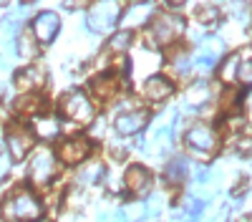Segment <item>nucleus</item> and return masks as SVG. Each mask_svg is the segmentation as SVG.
Returning <instances> with one entry per match:
<instances>
[{"instance_id":"f257e3e1","label":"nucleus","mask_w":252,"mask_h":222,"mask_svg":"<svg viewBox=\"0 0 252 222\" xmlns=\"http://www.w3.org/2000/svg\"><path fill=\"white\" fill-rule=\"evenodd\" d=\"M0 210L8 222H38L43 215V205L31 190H15Z\"/></svg>"},{"instance_id":"f03ea898","label":"nucleus","mask_w":252,"mask_h":222,"mask_svg":"<svg viewBox=\"0 0 252 222\" xmlns=\"http://www.w3.org/2000/svg\"><path fill=\"white\" fill-rule=\"evenodd\" d=\"M184 144L194 157L207 159L220 149V134L212 124H207V121H194V124L184 131Z\"/></svg>"},{"instance_id":"7ed1b4c3","label":"nucleus","mask_w":252,"mask_h":222,"mask_svg":"<svg viewBox=\"0 0 252 222\" xmlns=\"http://www.w3.org/2000/svg\"><path fill=\"white\" fill-rule=\"evenodd\" d=\"M184 18L174 15V13H159L152 20L149 28V43L152 46H172L174 40H179V35L184 33Z\"/></svg>"},{"instance_id":"20e7f679","label":"nucleus","mask_w":252,"mask_h":222,"mask_svg":"<svg viewBox=\"0 0 252 222\" xmlns=\"http://www.w3.org/2000/svg\"><path fill=\"white\" fill-rule=\"evenodd\" d=\"M58 169V159L48 147H35L31 152V161H28V177L33 179V185H48L56 177Z\"/></svg>"},{"instance_id":"39448f33","label":"nucleus","mask_w":252,"mask_h":222,"mask_svg":"<svg viewBox=\"0 0 252 222\" xmlns=\"http://www.w3.org/2000/svg\"><path fill=\"white\" fill-rule=\"evenodd\" d=\"M61 114L73 124H91L94 121V104L83 91H68L61 98Z\"/></svg>"},{"instance_id":"423d86ee","label":"nucleus","mask_w":252,"mask_h":222,"mask_svg":"<svg viewBox=\"0 0 252 222\" xmlns=\"http://www.w3.org/2000/svg\"><path fill=\"white\" fill-rule=\"evenodd\" d=\"M121 18V5L119 3H96L89 8L86 23L94 33H109Z\"/></svg>"},{"instance_id":"0eeeda50","label":"nucleus","mask_w":252,"mask_h":222,"mask_svg":"<svg viewBox=\"0 0 252 222\" xmlns=\"http://www.w3.org/2000/svg\"><path fill=\"white\" fill-rule=\"evenodd\" d=\"M91 141L86 136H71V139H63L61 147H58V159L66 161V164H83L91 154Z\"/></svg>"},{"instance_id":"6e6552de","label":"nucleus","mask_w":252,"mask_h":222,"mask_svg":"<svg viewBox=\"0 0 252 222\" xmlns=\"http://www.w3.org/2000/svg\"><path fill=\"white\" fill-rule=\"evenodd\" d=\"M146 119L149 116H146L144 109H126V111H121L114 119V129L121 136H134V134H139L146 127Z\"/></svg>"},{"instance_id":"1a4fd4ad","label":"nucleus","mask_w":252,"mask_h":222,"mask_svg":"<svg viewBox=\"0 0 252 222\" xmlns=\"http://www.w3.org/2000/svg\"><path fill=\"white\" fill-rule=\"evenodd\" d=\"M61 31V18L56 13H38L33 18V38L38 43H51Z\"/></svg>"},{"instance_id":"9d476101","label":"nucleus","mask_w":252,"mask_h":222,"mask_svg":"<svg viewBox=\"0 0 252 222\" xmlns=\"http://www.w3.org/2000/svg\"><path fill=\"white\" fill-rule=\"evenodd\" d=\"M8 152H10V157L18 161V159H26L33 149V134L26 129V127H13L10 131H8Z\"/></svg>"},{"instance_id":"9b49d317","label":"nucleus","mask_w":252,"mask_h":222,"mask_svg":"<svg viewBox=\"0 0 252 222\" xmlns=\"http://www.w3.org/2000/svg\"><path fill=\"white\" fill-rule=\"evenodd\" d=\"M124 185H126V190H129L131 194L141 197V194H146L152 190V172L146 167H141V164H131L129 169H126V174H124Z\"/></svg>"},{"instance_id":"f8f14e48","label":"nucleus","mask_w":252,"mask_h":222,"mask_svg":"<svg viewBox=\"0 0 252 222\" xmlns=\"http://www.w3.org/2000/svg\"><path fill=\"white\" fill-rule=\"evenodd\" d=\"M174 94V84L166 76H159V73H154V76H149L146 78V84H144V96L152 101V104H161V101H166Z\"/></svg>"},{"instance_id":"ddd939ff","label":"nucleus","mask_w":252,"mask_h":222,"mask_svg":"<svg viewBox=\"0 0 252 222\" xmlns=\"http://www.w3.org/2000/svg\"><path fill=\"white\" fill-rule=\"evenodd\" d=\"M172 144H174V121H164V124L157 127L154 134L149 136V147L146 149L157 157H161L172 149Z\"/></svg>"},{"instance_id":"4468645a","label":"nucleus","mask_w":252,"mask_h":222,"mask_svg":"<svg viewBox=\"0 0 252 222\" xmlns=\"http://www.w3.org/2000/svg\"><path fill=\"white\" fill-rule=\"evenodd\" d=\"M119 89H121V81H119L116 73H103V76H96V78L91 81V94H94L98 101H111V98H116Z\"/></svg>"},{"instance_id":"2eb2a0df","label":"nucleus","mask_w":252,"mask_h":222,"mask_svg":"<svg viewBox=\"0 0 252 222\" xmlns=\"http://www.w3.org/2000/svg\"><path fill=\"white\" fill-rule=\"evenodd\" d=\"M152 13H154V5L152 3H131L129 8H126V13H124V31H131V28H139V26H144L146 20L152 18Z\"/></svg>"},{"instance_id":"dca6fc26","label":"nucleus","mask_w":252,"mask_h":222,"mask_svg":"<svg viewBox=\"0 0 252 222\" xmlns=\"http://www.w3.org/2000/svg\"><path fill=\"white\" fill-rule=\"evenodd\" d=\"M212 94L215 91H212V86H209V81L199 78V81H194V84L187 89L184 101H187V106H192V109H202L204 104L212 101Z\"/></svg>"},{"instance_id":"f3484780","label":"nucleus","mask_w":252,"mask_h":222,"mask_svg":"<svg viewBox=\"0 0 252 222\" xmlns=\"http://www.w3.org/2000/svg\"><path fill=\"white\" fill-rule=\"evenodd\" d=\"M43 81H46L43 71L35 68V66H28V68H23V71L15 73V86H18L20 91H33V89H38V86H43Z\"/></svg>"},{"instance_id":"a211bd4d","label":"nucleus","mask_w":252,"mask_h":222,"mask_svg":"<svg viewBox=\"0 0 252 222\" xmlns=\"http://www.w3.org/2000/svg\"><path fill=\"white\" fill-rule=\"evenodd\" d=\"M61 131V124L56 116H35L33 121V134L38 139H56Z\"/></svg>"},{"instance_id":"6ab92c4d","label":"nucleus","mask_w":252,"mask_h":222,"mask_svg":"<svg viewBox=\"0 0 252 222\" xmlns=\"http://www.w3.org/2000/svg\"><path fill=\"white\" fill-rule=\"evenodd\" d=\"M15 48H18V56H20V58L31 61V58H35V53H38V40H35L31 33H20V35L15 38Z\"/></svg>"},{"instance_id":"aec40b11","label":"nucleus","mask_w":252,"mask_h":222,"mask_svg":"<svg viewBox=\"0 0 252 222\" xmlns=\"http://www.w3.org/2000/svg\"><path fill=\"white\" fill-rule=\"evenodd\" d=\"M237 68H240V53L227 56L220 66V78L224 84H237Z\"/></svg>"},{"instance_id":"412c9836","label":"nucleus","mask_w":252,"mask_h":222,"mask_svg":"<svg viewBox=\"0 0 252 222\" xmlns=\"http://www.w3.org/2000/svg\"><path fill=\"white\" fill-rule=\"evenodd\" d=\"M40 106H43V98H40L38 94H26V96H20V98L15 101V111H18V114H26V116L38 114Z\"/></svg>"},{"instance_id":"4be33fe9","label":"nucleus","mask_w":252,"mask_h":222,"mask_svg":"<svg viewBox=\"0 0 252 222\" xmlns=\"http://www.w3.org/2000/svg\"><path fill=\"white\" fill-rule=\"evenodd\" d=\"M187 169H189L187 159L184 157H174L169 164H166V179H169L172 185H179V182L187 179Z\"/></svg>"},{"instance_id":"5701e85b","label":"nucleus","mask_w":252,"mask_h":222,"mask_svg":"<svg viewBox=\"0 0 252 222\" xmlns=\"http://www.w3.org/2000/svg\"><path fill=\"white\" fill-rule=\"evenodd\" d=\"M237 84L240 86H252V58L250 51L240 53V68H237Z\"/></svg>"},{"instance_id":"b1692460","label":"nucleus","mask_w":252,"mask_h":222,"mask_svg":"<svg viewBox=\"0 0 252 222\" xmlns=\"http://www.w3.org/2000/svg\"><path fill=\"white\" fill-rule=\"evenodd\" d=\"M103 174V164L101 161H91V164H86L81 172H78V182L81 185H94V182H98Z\"/></svg>"},{"instance_id":"393cba45","label":"nucleus","mask_w":252,"mask_h":222,"mask_svg":"<svg viewBox=\"0 0 252 222\" xmlns=\"http://www.w3.org/2000/svg\"><path fill=\"white\" fill-rule=\"evenodd\" d=\"M129 46H131V31H119V33H114L111 40H109V48H111L114 53H124Z\"/></svg>"},{"instance_id":"a878e982","label":"nucleus","mask_w":252,"mask_h":222,"mask_svg":"<svg viewBox=\"0 0 252 222\" xmlns=\"http://www.w3.org/2000/svg\"><path fill=\"white\" fill-rule=\"evenodd\" d=\"M217 18H220V8L217 5H212V3L197 5V20L199 23H215Z\"/></svg>"},{"instance_id":"bb28decb","label":"nucleus","mask_w":252,"mask_h":222,"mask_svg":"<svg viewBox=\"0 0 252 222\" xmlns=\"http://www.w3.org/2000/svg\"><path fill=\"white\" fill-rule=\"evenodd\" d=\"M98 222H126V217H124L121 210H116V212H103L98 217Z\"/></svg>"},{"instance_id":"cd10ccee","label":"nucleus","mask_w":252,"mask_h":222,"mask_svg":"<svg viewBox=\"0 0 252 222\" xmlns=\"http://www.w3.org/2000/svg\"><path fill=\"white\" fill-rule=\"evenodd\" d=\"M5 169H8V161H5V159H0V177L5 174Z\"/></svg>"},{"instance_id":"c85d7f7f","label":"nucleus","mask_w":252,"mask_h":222,"mask_svg":"<svg viewBox=\"0 0 252 222\" xmlns=\"http://www.w3.org/2000/svg\"><path fill=\"white\" fill-rule=\"evenodd\" d=\"M247 111H250V116H252V94L247 96Z\"/></svg>"},{"instance_id":"c756f323","label":"nucleus","mask_w":252,"mask_h":222,"mask_svg":"<svg viewBox=\"0 0 252 222\" xmlns=\"http://www.w3.org/2000/svg\"><path fill=\"white\" fill-rule=\"evenodd\" d=\"M0 152H3V139H0Z\"/></svg>"},{"instance_id":"7c9ffc66","label":"nucleus","mask_w":252,"mask_h":222,"mask_svg":"<svg viewBox=\"0 0 252 222\" xmlns=\"http://www.w3.org/2000/svg\"><path fill=\"white\" fill-rule=\"evenodd\" d=\"M215 222H227V220H220V217H217V220H215Z\"/></svg>"}]
</instances>
